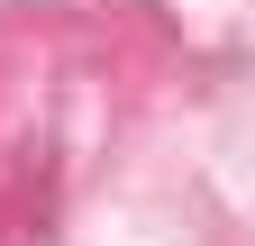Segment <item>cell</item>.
<instances>
[]
</instances>
